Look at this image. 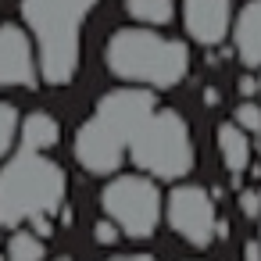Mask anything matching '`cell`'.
<instances>
[{
	"instance_id": "cell-1",
	"label": "cell",
	"mask_w": 261,
	"mask_h": 261,
	"mask_svg": "<svg viewBox=\"0 0 261 261\" xmlns=\"http://www.w3.org/2000/svg\"><path fill=\"white\" fill-rule=\"evenodd\" d=\"M158 108V93L150 86H125L100 97L93 115L75 133V161L90 175H115L129 158V143L143 118Z\"/></svg>"
},
{
	"instance_id": "cell-2",
	"label": "cell",
	"mask_w": 261,
	"mask_h": 261,
	"mask_svg": "<svg viewBox=\"0 0 261 261\" xmlns=\"http://www.w3.org/2000/svg\"><path fill=\"white\" fill-rule=\"evenodd\" d=\"M97 0H22V22L36 43L40 79L68 86L83 65V29Z\"/></svg>"
},
{
	"instance_id": "cell-3",
	"label": "cell",
	"mask_w": 261,
	"mask_h": 261,
	"mask_svg": "<svg viewBox=\"0 0 261 261\" xmlns=\"http://www.w3.org/2000/svg\"><path fill=\"white\" fill-rule=\"evenodd\" d=\"M104 61L111 75L150 90H172L190 75V47L182 40L154 33V25L118 29L108 40Z\"/></svg>"
},
{
	"instance_id": "cell-4",
	"label": "cell",
	"mask_w": 261,
	"mask_h": 261,
	"mask_svg": "<svg viewBox=\"0 0 261 261\" xmlns=\"http://www.w3.org/2000/svg\"><path fill=\"white\" fill-rule=\"evenodd\" d=\"M68 197V175L43 150H18L0 168V229H18L33 215H58Z\"/></svg>"
},
{
	"instance_id": "cell-5",
	"label": "cell",
	"mask_w": 261,
	"mask_h": 261,
	"mask_svg": "<svg viewBox=\"0 0 261 261\" xmlns=\"http://www.w3.org/2000/svg\"><path fill=\"white\" fill-rule=\"evenodd\" d=\"M129 161L154 179H186L197 165L193 136L175 108H154L129 143Z\"/></svg>"
},
{
	"instance_id": "cell-6",
	"label": "cell",
	"mask_w": 261,
	"mask_h": 261,
	"mask_svg": "<svg viewBox=\"0 0 261 261\" xmlns=\"http://www.w3.org/2000/svg\"><path fill=\"white\" fill-rule=\"evenodd\" d=\"M100 207L111 222H118L122 236H129V240H150L165 215L161 190H158L154 175H147V172L115 175L100 190Z\"/></svg>"
},
{
	"instance_id": "cell-7",
	"label": "cell",
	"mask_w": 261,
	"mask_h": 261,
	"mask_svg": "<svg viewBox=\"0 0 261 261\" xmlns=\"http://www.w3.org/2000/svg\"><path fill=\"white\" fill-rule=\"evenodd\" d=\"M165 218L172 225V232L179 240H186L190 247L204 250L215 243V225H218V211H215V197L197 186V182H179L172 186L168 200H165Z\"/></svg>"
},
{
	"instance_id": "cell-8",
	"label": "cell",
	"mask_w": 261,
	"mask_h": 261,
	"mask_svg": "<svg viewBox=\"0 0 261 261\" xmlns=\"http://www.w3.org/2000/svg\"><path fill=\"white\" fill-rule=\"evenodd\" d=\"M40 83L36 65V43L29 33L15 22H0V86H25L33 90Z\"/></svg>"
},
{
	"instance_id": "cell-9",
	"label": "cell",
	"mask_w": 261,
	"mask_h": 261,
	"mask_svg": "<svg viewBox=\"0 0 261 261\" xmlns=\"http://www.w3.org/2000/svg\"><path fill=\"white\" fill-rule=\"evenodd\" d=\"M182 29L200 47H218L232 33V0H182Z\"/></svg>"
},
{
	"instance_id": "cell-10",
	"label": "cell",
	"mask_w": 261,
	"mask_h": 261,
	"mask_svg": "<svg viewBox=\"0 0 261 261\" xmlns=\"http://www.w3.org/2000/svg\"><path fill=\"white\" fill-rule=\"evenodd\" d=\"M215 140H218L222 165H225V172L232 175V186H240V175L250 168V158H254V136H250L247 129H240V125L229 118V122L218 125Z\"/></svg>"
},
{
	"instance_id": "cell-11",
	"label": "cell",
	"mask_w": 261,
	"mask_h": 261,
	"mask_svg": "<svg viewBox=\"0 0 261 261\" xmlns=\"http://www.w3.org/2000/svg\"><path fill=\"white\" fill-rule=\"evenodd\" d=\"M232 47L247 68H261V0H247L240 8L232 25Z\"/></svg>"
},
{
	"instance_id": "cell-12",
	"label": "cell",
	"mask_w": 261,
	"mask_h": 261,
	"mask_svg": "<svg viewBox=\"0 0 261 261\" xmlns=\"http://www.w3.org/2000/svg\"><path fill=\"white\" fill-rule=\"evenodd\" d=\"M61 143V122L50 111H33L22 118V147L25 150H54Z\"/></svg>"
},
{
	"instance_id": "cell-13",
	"label": "cell",
	"mask_w": 261,
	"mask_h": 261,
	"mask_svg": "<svg viewBox=\"0 0 261 261\" xmlns=\"http://www.w3.org/2000/svg\"><path fill=\"white\" fill-rule=\"evenodd\" d=\"M122 8L140 25H168L175 18V0H125Z\"/></svg>"
},
{
	"instance_id": "cell-14",
	"label": "cell",
	"mask_w": 261,
	"mask_h": 261,
	"mask_svg": "<svg viewBox=\"0 0 261 261\" xmlns=\"http://www.w3.org/2000/svg\"><path fill=\"white\" fill-rule=\"evenodd\" d=\"M4 257H8V261H43V240H40L33 229H15V232L8 236Z\"/></svg>"
},
{
	"instance_id": "cell-15",
	"label": "cell",
	"mask_w": 261,
	"mask_h": 261,
	"mask_svg": "<svg viewBox=\"0 0 261 261\" xmlns=\"http://www.w3.org/2000/svg\"><path fill=\"white\" fill-rule=\"evenodd\" d=\"M18 125H22V118H18V108H15V104H8V100H0V158H4V154L15 147Z\"/></svg>"
},
{
	"instance_id": "cell-16",
	"label": "cell",
	"mask_w": 261,
	"mask_h": 261,
	"mask_svg": "<svg viewBox=\"0 0 261 261\" xmlns=\"http://www.w3.org/2000/svg\"><path fill=\"white\" fill-rule=\"evenodd\" d=\"M232 122H236L240 129H247L254 140H261V108H257L254 100H243V104L232 111Z\"/></svg>"
},
{
	"instance_id": "cell-17",
	"label": "cell",
	"mask_w": 261,
	"mask_h": 261,
	"mask_svg": "<svg viewBox=\"0 0 261 261\" xmlns=\"http://www.w3.org/2000/svg\"><path fill=\"white\" fill-rule=\"evenodd\" d=\"M93 240L100 243V247H115L118 240H122V229H118V222H111L108 215L93 225Z\"/></svg>"
},
{
	"instance_id": "cell-18",
	"label": "cell",
	"mask_w": 261,
	"mask_h": 261,
	"mask_svg": "<svg viewBox=\"0 0 261 261\" xmlns=\"http://www.w3.org/2000/svg\"><path fill=\"white\" fill-rule=\"evenodd\" d=\"M236 204H240L243 218H261V190H240Z\"/></svg>"
},
{
	"instance_id": "cell-19",
	"label": "cell",
	"mask_w": 261,
	"mask_h": 261,
	"mask_svg": "<svg viewBox=\"0 0 261 261\" xmlns=\"http://www.w3.org/2000/svg\"><path fill=\"white\" fill-rule=\"evenodd\" d=\"M25 225H29V229H33L40 240H50V236L58 232V225H54V215H33Z\"/></svg>"
},
{
	"instance_id": "cell-20",
	"label": "cell",
	"mask_w": 261,
	"mask_h": 261,
	"mask_svg": "<svg viewBox=\"0 0 261 261\" xmlns=\"http://www.w3.org/2000/svg\"><path fill=\"white\" fill-rule=\"evenodd\" d=\"M236 93H240L243 100L257 97V93H261V83H257V75H240V79H236Z\"/></svg>"
},
{
	"instance_id": "cell-21",
	"label": "cell",
	"mask_w": 261,
	"mask_h": 261,
	"mask_svg": "<svg viewBox=\"0 0 261 261\" xmlns=\"http://www.w3.org/2000/svg\"><path fill=\"white\" fill-rule=\"evenodd\" d=\"M243 261H261V240H247L243 243Z\"/></svg>"
},
{
	"instance_id": "cell-22",
	"label": "cell",
	"mask_w": 261,
	"mask_h": 261,
	"mask_svg": "<svg viewBox=\"0 0 261 261\" xmlns=\"http://www.w3.org/2000/svg\"><path fill=\"white\" fill-rule=\"evenodd\" d=\"M218 100H222L218 86H204V108H218Z\"/></svg>"
},
{
	"instance_id": "cell-23",
	"label": "cell",
	"mask_w": 261,
	"mask_h": 261,
	"mask_svg": "<svg viewBox=\"0 0 261 261\" xmlns=\"http://www.w3.org/2000/svg\"><path fill=\"white\" fill-rule=\"evenodd\" d=\"M108 261H158L154 254H118V257H108Z\"/></svg>"
},
{
	"instance_id": "cell-24",
	"label": "cell",
	"mask_w": 261,
	"mask_h": 261,
	"mask_svg": "<svg viewBox=\"0 0 261 261\" xmlns=\"http://www.w3.org/2000/svg\"><path fill=\"white\" fill-rule=\"evenodd\" d=\"M254 150H257V154H261V140H257V147H254Z\"/></svg>"
},
{
	"instance_id": "cell-25",
	"label": "cell",
	"mask_w": 261,
	"mask_h": 261,
	"mask_svg": "<svg viewBox=\"0 0 261 261\" xmlns=\"http://www.w3.org/2000/svg\"><path fill=\"white\" fill-rule=\"evenodd\" d=\"M54 261H72V257H54Z\"/></svg>"
},
{
	"instance_id": "cell-26",
	"label": "cell",
	"mask_w": 261,
	"mask_h": 261,
	"mask_svg": "<svg viewBox=\"0 0 261 261\" xmlns=\"http://www.w3.org/2000/svg\"><path fill=\"white\" fill-rule=\"evenodd\" d=\"M0 261H8V257H0Z\"/></svg>"
},
{
	"instance_id": "cell-27",
	"label": "cell",
	"mask_w": 261,
	"mask_h": 261,
	"mask_svg": "<svg viewBox=\"0 0 261 261\" xmlns=\"http://www.w3.org/2000/svg\"><path fill=\"white\" fill-rule=\"evenodd\" d=\"M257 240H261V232H257Z\"/></svg>"
}]
</instances>
